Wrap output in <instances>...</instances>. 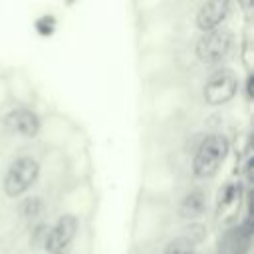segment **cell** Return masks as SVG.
Returning <instances> with one entry per match:
<instances>
[{
	"instance_id": "9c48e42d",
	"label": "cell",
	"mask_w": 254,
	"mask_h": 254,
	"mask_svg": "<svg viewBox=\"0 0 254 254\" xmlns=\"http://www.w3.org/2000/svg\"><path fill=\"white\" fill-rule=\"evenodd\" d=\"M165 254H194V242L192 238H187V236L173 238L165 246Z\"/></svg>"
},
{
	"instance_id": "8992f818",
	"label": "cell",
	"mask_w": 254,
	"mask_h": 254,
	"mask_svg": "<svg viewBox=\"0 0 254 254\" xmlns=\"http://www.w3.org/2000/svg\"><path fill=\"white\" fill-rule=\"evenodd\" d=\"M232 0H206L196 12V28L200 32L216 30L230 14Z\"/></svg>"
},
{
	"instance_id": "30bf717a",
	"label": "cell",
	"mask_w": 254,
	"mask_h": 254,
	"mask_svg": "<svg viewBox=\"0 0 254 254\" xmlns=\"http://www.w3.org/2000/svg\"><path fill=\"white\" fill-rule=\"evenodd\" d=\"M42 210V200L38 196H32V198H26L22 202V214L24 216H38Z\"/></svg>"
},
{
	"instance_id": "3957f363",
	"label": "cell",
	"mask_w": 254,
	"mask_h": 254,
	"mask_svg": "<svg viewBox=\"0 0 254 254\" xmlns=\"http://www.w3.org/2000/svg\"><path fill=\"white\" fill-rule=\"evenodd\" d=\"M232 48V34L230 30L216 28L202 32V36L196 42V58L202 64H218L226 58V54Z\"/></svg>"
},
{
	"instance_id": "52a82bcc",
	"label": "cell",
	"mask_w": 254,
	"mask_h": 254,
	"mask_svg": "<svg viewBox=\"0 0 254 254\" xmlns=\"http://www.w3.org/2000/svg\"><path fill=\"white\" fill-rule=\"evenodd\" d=\"M4 125L20 137H36L40 131V119L26 107H14L4 115Z\"/></svg>"
},
{
	"instance_id": "6da1fadb",
	"label": "cell",
	"mask_w": 254,
	"mask_h": 254,
	"mask_svg": "<svg viewBox=\"0 0 254 254\" xmlns=\"http://www.w3.org/2000/svg\"><path fill=\"white\" fill-rule=\"evenodd\" d=\"M228 147H230L228 139L220 133H212V135L204 137L194 153V159H192L194 177L210 179L212 175H216V171L220 169V165L224 163V159L228 155Z\"/></svg>"
},
{
	"instance_id": "ba28073f",
	"label": "cell",
	"mask_w": 254,
	"mask_h": 254,
	"mask_svg": "<svg viewBox=\"0 0 254 254\" xmlns=\"http://www.w3.org/2000/svg\"><path fill=\"white\" fill-rule=\"evenodd\" d=\"M204 206H206V198H204V192L200 189H194L190 192L185 194L181 206H179V214L183 218H198L202 212H204Z\"/></svg>"
},
{
	"instance_id": "5b68a950",
	"label": "cell",
	"mask_w": 254,
	"mask_h": 254,
	"mask_svg": "<svg viewBox=\"0 0 254 254\" xmlns=\"http://www.w3.org/2000/svg\"><path fill=\"white\" fill-rule=\"evenodd\" d=\"M77 232V218L73 214H64L58 218V222L52 226V230L46 236V250L52 252H64V248L73 240Z\"/></svg>"
},
{
	"instance_id": "277c9868",
	"label": "cell",
	"mask_w": 254,
	"mask_h": 254,
	"mask_svg": "<svg viewBox=\"0 0 254 254\" xmlns=\"http://www.w3.org/2000/svg\"><path fill=\"white\" fill-rule=\"evenodd\" d=\"M238 91V77L232 69L220 67L216 69L202 87V97L208 105H222L228 103Z\"/></svg>"
},
{
	"instance_id": "7a4b0ae2",
	"label": "cell",
	"mask_w": 254,
	"mask_h": 254,
	"mask_svg": "<svg viewBox=\"0 0 254 254\" xmlns=\"http://www.w3.org/2000/svg\"><path fill=\"white\" fill-rule=\"evenodd\" d=\"M38 175H40V163L34 157L28 155L18 157L16 161H12V165L4 175V192L10 198L24 194L36 183Z\"/></svg>"
},
{
	"instance_id": "8fae6325",
	"label": "cell",
	"mask_w": 254,
	"mask_h": 254,
	"mask_svg": "<svg viewBox=\"0 0 254 254\" xmlns=\"http://www.w3.org/2000/svg\"><path fill=\"white\" fill-rule=\"evenodd\" d=\"M52 254H64V252H52Z\"/></svg>"
}]
</instances>
